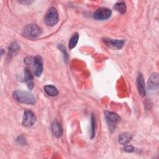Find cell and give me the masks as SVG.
Returning a JSON list of instances; mask_svg holds the SVG:
<instances>
[{"mask_svg":"<svg viewBox=\"0 0 159 159\" xmlns=\"http://www.w3.org/2000/svg\"><path fill=\"white\" fill-rule=\"evenodd\" d=\"M12 96L17 101L27 104H34L35 102V98L34 94L27 91L16 90L12 93Z\"/></svg>","mask_w":159,"mask_h":159,"instance_id":"1","label":"cell"},{"mask_svg":"<svg viewBox=\"0 0 159 159\" xmlns=\"http://www.w3.org/2000/svg\"><path fill=\"white\" fill-rule=\"evenodd\" d=\"M105 118L107 122V124L108 125L109 130L111 132H112L115 130L119 122L120 121V117L119 116L111 111H105L104 112Z\"/></svg>","mask_w":159,"mask_h":159,"instance_id":"2","label":"cell"},{"mask_svg":"<svg viewBox=\"0 0 159 159\" xmlns=\"http://www.w3.org/2000/svg\"><path fill=\"white\" fill-rule=\"evenodd\" d=\"M59 20V16H58V12L57 10V9L54 7H50L44 17V21L45 23L48 25V26H54L56 25Z\"/></svg>","mask_w":159,"mask_h":159,"instance_id":"3","label":"cell"},{"mask_svg":"<svg viewBox=\"0 0 159 159\" xmlns=\"http://www.w3.org/2000/svg\"><path fill=\"white\" fill-rule=\"evenodd\" d=\"M23 35L29 39H34L40 36L42 34L41 29L36 24H31L27 25L23 30Z\"/></svg>","mask_w":159,"mask_h":159,"instance_id":"4","label":"cell"},{"mask_svg":"<svg viewBox=\"0 0 159 159\" xmlns=\"http://www.w3.org/2000/svg\"><path fill=\"white\" fill-rule=\"evenodd\" d=\"M112 15V11L111 9L101 7L98 9H97L94 12L93 17L94 19L99 20H103L109 19Z\"/></svg>","mask_w":159,"mask_h":159,"instance_id":"5","label":"cell"},{"mask_svg":"<svg viewBox=\"0 0 159 159\" xmlns=\"http://www.w3.org/2000/svg\"><path fill=\"white\" fill-rule=\"evenodd\" d=\"M102 42L107 47L113 48L119 50L122 48L125 43V40L123 39H112L111 38H103Z\"/></svg>","mask_w":159,"mask_h":159,"instance_id":"6","label":"cell"},{"mask_svg":"<svg viewBox=\"0 0 159 159\" xmlns=\"http://www.w3.org/2000/svg\"><path fill=\"white\" fill-rule=\"evenodd\" d=\"M36 122V117L34 113L30 110H26L24 112L22 124L25 127L33 125Z\"/></svg>","mask_w":159,"mask_h":159,"instance_id":"7","label":"cell"},{"mask_svg":"<svg viewBox=\"0 0 159 159\" xmlns=\"http://www.w3.org/2000/svg\"><path fill=\"white\" fill-rule=\"evenodd\" d=\"M33 65L35 75L37 77L40 76L43 71V60L40 55H36L34 57Z\"/></svg>","mask_w":159,"mask_h":159,"instance_id":"8","label":"cell"},{"mask_svg":"<svg viewBox=\"0 0 159 159\" xmlns=\"http://www.w3.org/2000/svg\"><path fill=\"white\" fill-rule=\"evenodd\" d=\"M137 85L138 88V91L141 96H145L146 94V89H145V81L144 78L142 74L139 73L137 78Z\"/></svg>","mask_w":159,"mask_h":159,"instance_id":"9","label":"cell"},{"mask_svg":"<svg viewBox=\"0 0 159 159\" xmlns=\"http://www.w3.org/2000/svg\"><path fill=\"white\" fill-rule=\"evenodd\" d=\"M24 81L26 83L27 88L30 90L32 89L34 86V76L31 71L28 68H25L24 70Z\"/></svg>","mask_w":159,"mask_h":159,"instance_id":"10","label":"cell"},{"mask_svg":"<svg viewBox=\"0 0 159 159\" xmlns=\"http://www.w3.org/2000/svg\"><path fill=\"white\" fill-rule=\"evenodd\" d=\"M158 86V76L157 73H152L148 81L147 87L150 90H155Z\"/></svg>","mask_w":159,"mask_h":159,"instance_id":"11","label":"cell"},{"mask_svg":"<svg viewBox=\"0 0 159 159\" xmlns=\"http://www.w3.org/2000/svg\"><path fill=\"white\" fill-rule=\"evenodd\" d=\"M51 130L54 136L57 138H60L63 134V129L60 124L57 120L53 121V122L52 124Z\"/></svg>","mask_w":159,"mask_h":159,"instance_id":"12","label":"cell"},{"mask_svg":"<svg viewBox=\"0 0 159 159\" xmlns=\"http://www.w3.org/2000/svg\"><path fill=\"white\" fill-rule=\"evenodd\" d=\"M132 139V135L129 133L121 134L118 137V141L121 145H126L129 143Z\"/></svg>","mask_w":159,"mask_h":159,"instance_id":"13","label":"cell"},{"mask_svg":"<svg viewBox=\"0 0 159 159\" xmlns=\"http://www.w3.org/2000/svg\"><path fill=\"white\" fill-rule=\"evenodd\" d=\"M20 50V46L16 42H13L11 43L8 48L9 55L11 57L15 56Z\"/></svg>","mask_w":159,"mask_h":159,"instance_id":"14","label":"cell"},{"mask_svg":"<svg viewBox=\"0 0 159 159\" xmlns=\"http://www.w3.org/2000/svg\"><path fill=\"white\" fill-rule=\"evenodd\" d=\"M44 91L50 96H56L58 94L57 88L53 85H46L44 86Z\"/></svg>","mask_w":159,"mask_h":159,"instance_id":"15","label":"cell"},{"mask_svg":"<svg viewBox=\"0 0 159 159\" xmlns=\"http://www.w3.org/2000/svg\"><path fill=\"white\" fill-rule=\"evenodd\" d=\"M114 8L116 11L119 12V13L123 14H125L127 10V7L125 5V2L124 1H119L115 4Z\"/></svg>","mask_w":159,"mask_h":159,"instance_id":"16","label":"cell"},{"mask_svg":"<svg viewBox=\"0 0 159 159\" xmlns=\"http://www.w3.org/2000/svg\"><path fill=\"white\" fill-rule=\"evenodd\" d=\"M78 39H79L78 33L76 32L72 35V37H71L70 41H69V43H68V47L70 49H73V48L75 47V46L76 45V44L78 43Z\"/></svg>","mask_w":159,"mask_h":159,"instance_id":"17","label":"cell"},{"mask_svg":"<svg viewBox=\"0 0 159 159\" xmlns=\"http://www.w3.org/2000/svg\"><path fill=\"white\" fill-rule=\"evenodd\" d=\"M96 123L95 117L93 114L91 115V138L93 139L95 136L96 133Z\"/></svg>","mask_w":159,"mask_h":159,"instance_id":"18","label":"cell"},{"mask_svg":"<svg viewBox=\"0 0 159 159\" xmlns=\"http://www.w3.org/2000/svg\"><path fill=\"white\" fill-rule=\"evenodd\" d=\"M58 48H59V50L63 53V59H64V61L65 62H66L68 61V53L65 48V47L62 45V44H58Z\"/></svg>","mask_w":159,"mask_h":159,"instance_id":"19","label":"cell"},{"mask_svg":"<svg viewBox=\"0 0 159 159\" xmlns=\"http://www.w3.org/2000/svg\"><path fill=\"white\" fill-rule=\"evenodd\" d=\"M124 150L127 152H129V153H131V152H134L135 150V148L132 146V145H127L125 146L124 148Z\"/></svg>","mask_w":159,"mask_h":159,"instance_id":"20","label":"cell"},{"mask_svg":"<svg viewBox=\"0 0 159 159\" xmlns=\"http://www.w3.org/2000/svg\"><path fill=\"white\" fill-rule=\"evenodd\" d=\"M34 1H29V0H27V1H19V2L20 4H22L23 5H29L31 4Z\"/></svg>","mask_w":159,"mask_h":159,"instance_id":"21","label":"cell"}]
</instances>
